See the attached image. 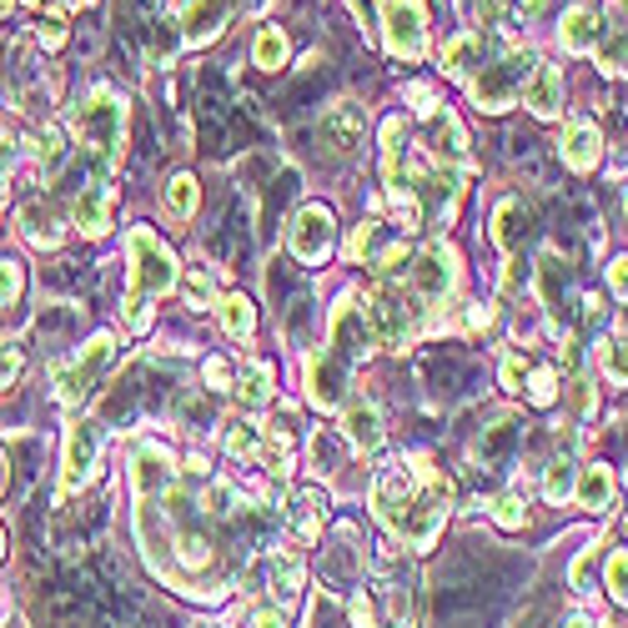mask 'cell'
<instances>
[{
  "instance_id": "obj_13",
  "label": "cell",
  "mask_w": 628,
  "mask_h": 628,
  "mask_svg": "<svg viewBox=\"0 0 628 628\" xmlns=\"http://www.w3.org/2000/svg\"><path fill=\"white\" fill-rule=\"evenodd\" d=\"M558 157L568 171H578V176H589L593 167L603 161V132L593 126V121H568L558 136Z\"/></svg>"
},
{
  "instance_id": "obj_50",
  "label": "cell",
  "mask_w": 628,
  "mask_h": 628,
  "mask_svg": "<svg viewBox=\"0 0 628 628\" xmlns=\"http://www.w3.org/2000/svg\"><path fill=\"white\" fill-rule=\"evenodd\" d=\"M21 372V347H0V387H11Z\"/></svg>"
},
{
  "instance_id": "obj_36",
  "label": "cell",
  "mask_w": 628,
  "mask_h": 628,
  "mask_svg": "<svg viewBox=\"0 0 628 628\" xmlns=\"http://www.w3.org/2000/svg\"><path fill=\"white\" fill-rule=\"evenodd\" d=\"M182 292L192 307H211V301H217V276H211V267H192V272L182 276Z\"/></svg>"
},
{
  "instance_id": "obj_58",
  "label": "cell",
  "mask_w": 628,
  "mask_h": 628,
  "mask_svg": "<svg viewBox=\"0 0 628 628\" xmlns=\"http://www.w3.org/2000/svg\"><path fill=\"white\" fill-rule=\"evenodd\" d=\"M0 618H5V599H0Z\"/></svg>"
},
{
  "instance_id": "obj_1",
  "label": "cell",
  "mask_w": 628,
  "mask_h": 628,
  "mask_svg": "<svg viewBox=\"0 0 628 628\" xmlns=\"http://www.w3.org/2000/svg\"><path fill=\"white\" fill-rule=\"evenodd\" d=\"M447 478L432 472L422 458H393L372 478V508L387 524V533L403 538L407 549H428L447 524Z\"/></svg>"
},
{
  "instance_id": "obj_38",
  "label": "cell",
  "mask_w": 628,
  "mask_h": 628,
  "mask_svg": "<svg viewBox=\"0 0 628 628\" xmlns=\"http://www.w3.org/2000/svg\"><path fill=\"white\" fill-rule=\"evenodd\" d=\"M493 518H497V528L518 533V528H524V518H528L524 493H503V497H493Z\"/></svg>"
},
{
  "instance_id": "obj_41",
  "label": "cell",
  "mask_w": 628,
  "mask_h": 628,
  "mask_svg": "<svg viewBox=\"0 0 628 628\" xmlns=\"http://www.w3.org/2000/svg\"><path fill=\"white\" fill-rule=\"evenodd\" d=\"M176 46H182V30H176V21H157V30H151V61H161V66H167L171 56H176Z\"/></svg>"
},
{
  "instance_id": "obj_28",
  "label": "cell",
  "mask_w": 628,
  "mask_h": 628,
  "mask_svg": "<svg viewBox=\"0 0 628 628\" xmlns=\"http://www.w3.org/2000/svg\"><path fill=\"white\" fill-rule=\"evenodd\" d=\"M297 589H301V558H297V553H276V558H272V593H276V603L287 608V603L297 599Z\"/></svg>"
},
{
  "instance_id": "obj_54",
  "label": "cell",
  "mask_w": 628,
  "mask_h": 628,
  "mask_svg": "<svg viewBox=\"0 0 628 628\" xmlns=\"http://www.w3.org/2000/svg\"><path fill=\"white\" fill-rule=\"evenodd\" d=\"M468 328H472V332H488V328H493V307H472V312H468Z\"/></svg>"
},
{
  "instance_id": "obj_6",
  "label": "cell",
  "mask_w": 628,
  "mask_h": 628,
  "mask_svg": "<svg viewBox=\"0 0 628 628\" xmlns=\"http://www.w3.org/2000/svg\"><path fill=\"white\" fill-rule=\"evenodd\" d=\"M407 282L422 301H447L458 287V251L447 242H428L422 251H412V267H407Z\"/></svg>"
},
{
  "instance_id": "obj_26",
  "label": "cell",
  "mask_w": 628,
  "mask_h": 628,
  "mask_svg": "<svg viewBox=\"0 0 628 628\" xmlns=\"http://www.w3.org/2000/svg\"><path fill=\"white\" fill-rule=\"evenodd\" d=\"M217 322H222L226 337H251V328H257V307H251L247 292H232V297L217 301Z\"/></svg>"
},
{
  "instance_id": "obj_30",
  "label": "cell",
  "mask_w": 628,
  "mask_h": 628,
  "mask_svg": "<svg viewBox=\"0 0 628 628\" xmlns=\"http://www.w3.org/2000/svg\"><path fill=\"white\" fill-rule=\"evenodd\" d=\"M287 36H282V30L276 26H267V30H257V46H251V61H257V66L262 71H282V61H287Z\"/></svg>"
},
{
  "instance_id": "obj_53",
  "label": "cell",
  "mask_w": 628,
  "mask_h": 628,
  "mask_svg": "<svg viewBox=\"0 0 628 628\" xmlns=\"http://www.w3.org/2000/svg\"><path fill=\"white\" fill-rule=\"evenodd\" d=\"M251 628H287V624H282V608H272V603H262V608L251 614Z\"/></svg>"
},
{
  "instance_id": "obj_37",
  "label": "cell",
  "mask_w": 628,
  "mask_h": 628,
  "mask_svg": "<svg viewBox=\"0 0 628 628\" xmlns=\"http://www.w3.org/2000/svg\"><path fill=\"white\" fill-rule=\"evenodd\" d=\"M563 262H558V251H543V262H538V287H543V301H549L553 312H558V292H563Z\"/></svg>"
},
{
  "instance_id": "obj_48",
  "label": "cell",
  "mask_w": 628,
  "mask_h": 628,
  "mask_svg": "<svg viewBox=\"0 0 628 628\" xmlns=\"http://www.w3.org/2000/svg\"><path fill=\"white\" fill-rule=\"evenodd\" d=\"M211 418H217V407H211L207 397H201V403L192 397V403L182 407V422H186V428H201V422H211Z\"/></svg>"
},
{
  "instance_id": "obj_2",
  "label": "cell",
  "mask_w": 628,
  "mask_h": 628,
  "mask_svg": "<svg viewBox=\"0 0 628 628\" xmlns=\"http://www.w3.org/2000/svg\"><path fill=\"white\" fill-rule=\"evenodd\" d=\"M126 251H132V287H126V328L132 332H151V297H167L176 287V257L161 242L151 226H132L126 236Z\"/></svg>"
},
{
  "instance_id": "obj_57",
  "label": "cell",
  "mask_w": 628,
  "mask_h": 628,
  "mask_svg": "<svg viewBox=\"0 0 628 628\" xmlns=\"http://www.w3.org/2000/svg\"><path fill=\"white\" fill-rule=\"evenodd\" d=\"M197 628H226V624H197Z\"/></svg>"
},
{
  "instance_id": "obj_3",
  "label": "cell",
  "mask_w": 628,
  "mask_h": 628,
  "mask_svg": "<svg viewBox=\"0 0 628 628\" xmlns=\"http://www.w3.org/2000/svg\"><path fill=\"white\" fill-rule=\"evenodd\" d=\"M71 126H76L81 146L96 157V167L106 171L121 157V141H126V101H121V91L96 86V91L71 111Z\"/></svg>"
},
{
  "instance_id": "obj_11",
  "label": "cell",
  "mask_w": 628,
  "mask_h": 628,
  "mask_svg": "<svg viewBox=\"0 0 628 628\" xmlns=\"http://www.w3.org/2000/svg\"><path fill=\"white\" fill-rule=\"evenodd\" d=\"M176 488V458L161 443H136L132 453V493L136 497H161Z\"/></svg>"
},
{
  "instance_id": "obj_23",
  "label": "cell",
  "mask_w": 628,
  "mask_h": 628,
  "mask_svg": "<svg viewBox=\"0 0 628 628\" xmlns=\"http://www.w3.org/2000/svg\"><path fill=\"white\" fill-rule=\"evenodd\" d=\"M222 21H226V0H192L182 15V40H192V46L217 40L222 36Z\"/></svg>"
},
{
  "instance_id": "obj_24",
  "label": "cell",
  "mask_w": 628,
  "mask_h": 628,
  "mask_svg": "<svg viewBox=\"0 0 628 628\" xmlns=\"http://www.w3.org/2000/svg\"><path fill=\"white\" fill-rule=\"evenodd\" d=\"M71 217H76V226L86 236H101L106 226H111V192H106L101 182L81 186V197H76V207H71Z\"/></svg>"
},
{
  "instance_id": "obj_27",
  "label": "cell",
  "mask_w": 628,
  "mask_h": 628,
  "mask_svg": "<svg viewBox=\"0 0 628 628\" xmlns=\"http://www.w3.org/2000/svg\"><path fill=\"white\" fill-rule=\"evenodd\" d=\"M272 382H276L272 362H247L242 378H236V397L247 407H262V403H272Z\"/></svg>"
},
{
  "instance_id": "obj_32",
  "label": "cell",
  "mask_w": 628,
  "mask_h": 628,
  "mask_svg": "<svg viewBox=\"0 0 628 628\" xmlns=\"http://www.w3.org/2000/svg\"><path fill=\"white\" fill-rule=\"evenodd\" d=\"M599 367H603V378L618 382V387H628V337H608L599 347Z\"/></svg>"
},
{
  "instance_id": "obj_22",
  "label": "cell",
  "mask_w": 628,
  "mask_h": 628,
  "mask_svg": "<svg viewBox=\"0 0 628 628\" xmlns=\"http://www.w3.org/2000/svg\"><path fill=\"white\" fill-rule=\"evenodd\" d=\"M528 222H533V211L524 207V197L497 201V211H493V242L503 251H518V247H524V236H528Z\"/></svg>"
},
{
  "instance_id": "obj_14",
  "label": "cell",
  "mask_w": 628,
  "mask_h": 628,
  "mask_svg": "<svg viewBox=\"0 0 628 628\" xmlns=\"http://www.w3.org/2000/svg\"><path fill=\"white\" fill-rule=\"evenodd\" d=\"M362 126H367V116L357 101H337L322 111V141H328L337 157H353L357 146H362Z\"/></svg>"
},
{
  "instance_id": "obj_15",
  "label": "cell",
  "mask_w": 628,
  "mask_h": 628,
  "mask_svg": "<svg viewBox=\"0 0 628 628\" xmlns=\"http://www.w3.org/2000/svg\"><path fill=\"white\" fill-rule=\"evenodd\" d=\"M342 387H347V362L332 357L328 347L307 362V403L317 407H337L342 403Z\"/></svg>"
},
{
  "instance_id": "obj_45",
  "label": "cell",
  "mask_w": 628,
  "mask_h": 628,
  "mask_svg": "<svg viewBox=\"0 0 628 628\" xmlns=\"http://www.w3.org/2000/svg\"><path fill=\"white\" fill-rule=\"evenodd\" d=\"M40 46H46V51L66 46V15H61V11H51L46 21H40Z\"/></svg>"
},
{
  "instance_id": "obj_33",
  "label": "cell",
  "mask_w": 628,
  "mask_h": 628,
  "mask_svg": "<svg viewBox=\"0 0 628 628\" xmlns=\"http://www.w3.org/2000/svg\"><path fill=\"white\" fill-rule=\"evenodd\" d=\"M226 453L232 458H257L262 453V428L257 422H232L226 428Z\"/></svg>"
},
{
  "instance_id": "obj_39",
  "label": "cell",
  "mask_w": 628,
  "mask_h": 628,
  "mask_svg": "<svg viewBox=\"0 0 628 628\" xmlns=\"http://www.w3.org/2000/svg\"><path fill=\"white\" fill-rule=\"evenodd\" d=\"M528 403H533V407L558 403V372H553V367H538L533 378H528Z\"/></svg>"
},
{
  "instance_id": "obj_47",
  "label": "cell",
  "mask_w": 628,
  "mask_h": 628,
  "mask_svg": "<svg viewBox=\"0 0 628 628\" xmlns=\"http://www.w3.org/2000/svg\"><path fill=\"white\" fill-rule=\"evenodd\" d=\"M201 378H207L217 393H226V387H232V362H226V357H211V362L201 367Z\"/></svg>"
},
{
  "instance_id": "obj_60",
  "label": "cell",
  "mask_w": 628,
  "mask_h": 628,
  "mask_svg": "<svg viewBox=\"0 0 628 628\" xmlns=\"http://www.w3.org/2000/svg\"><path fill=\"white\" fill-rule=\"evenodd\" d=\"M382 5H387V0H382Z\"/></svg>"
},
{
  "instance_id": "obj_8",
  "label": "cell",
  "mask_w": 628,
  "mask_h": 628,
  "mask_svg": "<svg viewBox=\"0 0 628 628\" xmlns=\"http://www.w3.org/2000/svg\"><path fill=\"white\" fill-rule=\"evenodd\" d=\"M382 40L397 61H422L428 56V21L422 0H387L382 5Z\"/></svg>"
},
{
  "instance_id": "obj_10",
  "label": "cell",
  "mask_w": 628,
  "mask_h": 628,
  "mask_svg": "<svg viewBox=\"0 0 628 628\" xmlns=\"http://www.w3.org/2000/svg\"><path fill=\"white\" fill-rule=\"evenodd\" d=\"M418 307L403 297L397 287H382L378 297H372V307H367V322H372V332H378L382 347H393V353H403L407 342H412V332H418Z\"/></svg>"
},
{
  "instance_id": "obj_17",
  "label": "cell",
  "mask_w": 628,
  "mask_h": 628,
  "mask_svg": "<svg viewBox=\"0 0 628 628\" xmlns=\"http://www.w3.org/2000/svg\"><path fill=\"white\" fill-rule=\"evenodd\" d=\"M483 61H488V40H483V30H463V36H453L443 46V71L453 81H472L478 71H483Z\"/></svg>"
},
{
  "instance_id": "obj_7",
  "label": "cell",
  "mask_w": 628,
  "mask_h": 628,
  "mask_svg": "<svg viewBox=\"0 0 628 628\" xmlns=\"http://www.w3.org/2000/svg\"><path fill=\"white\" fill-rule=\"evenodd\" d=\"M111 353H116V337L111 332H96L86 347H81L76 362H66L61 372H56V387H61V403L76 407L86 403V397L96 393V378L106 372V362H111Z\"/></svg>"
},
{
  "instance_id": "obj_46",
  "label": "cell",
  "mask_w": 628,
  "mask_h": 628,
  "mask_svg": "<svg viewBox=\"0 0 628 628\" xmlns=\"http://www.w3.org/2000/svg\"><path fill=\"white\" fill-rule=\"evenodd\" d=\"M372 236H378L372 222H362L353 236H347V257H353V262H367V257H372Z\"/></svg>"
},
{
  "instance_id": "obj_20",
  "label": "cell",
  "mask_w": 628,
  "mask_h": 628,
  "mask_svg": "<svg viewBox=\"0 0 628 628\" xmlns=\"http://www.w3.org/2000/svg\"><path fill=\"white\" fill-rule=\"evenodd\" d=\"M524 106L533 111L538 121L558 116V111H563V76H558V66H543V61H538L533 81L524 86Z\"/></svg>"
},
{
  "instance_id": "obj_12",
  "label": "cell",
  "mask_w": 628,
  "mask_h": 628,
  "mask_svg": "<svg viewBox=\"0 0 628 628\" xmlns=\"http://www.w3.org/2000/svg\"><path fill=\"white\" fill-rule=\"evenodd\" d=\"M96 463H101V432L96 422H71L66 428V463H61V478L66 488H86L96 478Z\"/></svg>"
},
{
  "instance_id": "obj_18",
  "label": "cell",
  "mask_w": 628,
  "mask_h": 628,
  "mask_svg": "<svg viewBox=\"0 0 628 628\" xmlns=\"http://www.w3.org/2000/svg\"><path fill=\"white\" fill-rule=\"evenodd\" d=\"M574 497L583 513H608L618 497V483H614V468L608 463H589V468H578V483H574Z\"/></svg>"
},
{
  "instance_id": "obj_35",
  "label": "cell",
  "mask_w": 628,
  "mask_h": 628,
  "mask_svg": "<svg viewBox=\"0 0 628 628\" xmlns=\"http://www.w3.org/2000/svg\"><path fill=\"white\" fill-rule=\"evenodd\" d=\"M197 197H201V186H197V176H171V186H167V207L176 211V217H192L197 211Z\"/></svg>"
},
{
  "instance_id": "obj_21",
  "label": "cell",
  "mask_w": 628,
  "mask_h": 628,
  "mask_svg": "<svg viewBox=\"0 0 628 628\" xmlns=\"http://www.w3.org/2000/svg\"><path fill=\"white\" fill-rule=\"evenodd\" d=\"M342 438H347L357 453H378L382 447V412L372 403H347V412H342Z\"/></svg>"
},
{
  "instance_id": "obj_44",
  "label": "cell",
  "mask_w": 628,
  "mask_h": 628,
  "mask_svg": "<svg viewBox=\"0 0 628 628\" xmlns=\"http://www.w3.org/2000/svg\"><path fill=\"white\" fill-rule=\"evenodd\" d=\"M599 61H603L608 71H624V66H628V30H618L608 46H599Z\"/></svg>"
},
{
  "instance_id": "obj_5",
  "label": "cell",
  "mask_w": 628,
  "mask_h": 628,
  "mask_svg": "<svg viewBox=\"0 0 628 628\" xmlns=\"http://www.w3.org/2000/svg\"><path fill=\"white\" fill-rule=\"evenodd\" d=\"M287 247H292V257L307 262V267L328 262L332 247H337V217H332V207L307 201V207L292 217V226H287Z\"/></svg>"
},
{
  "instance_id": "obj_25",
  "label": "cell",
  "mask_w": 628,
  "mask_h": 628,
  "mask_svg": "<svg viewBox=\"0 0 628 628\" xmlns=\"http://www.w3.org/2000/svg\"><path fill=\"white\" fill-rule=\"evenodd\" d=\"M21 232H26L30 247H61V222H56V211L51 207H40V201H26L21 207Z\"/></svg>"
},
{
  "instance_id": "obj_42",
  "label": "cell",
  "mask_w": 628,
  "mask_h": 628,
  "mask_svg": "<svg viewBox=\"0 0 628 628\" xmlns=\"http://www.w3.org/2000/svg\"><path fill=\"white\" fill-rule=\"evenodd\" d=\"M599 558H603V543H593V549L568 568V583H574L578 593H593V568H599Z\"/></svg>"
},
{
  "instance_id": "obj_40",
  "label": "cell",
  "mask_w": 628,
  "mask_h": 628,
  "mask_svg": "<svg viewBox=\"0 0 628 628\" xmlns=\"http://www.w3.org/2000/svg\"><path fill=\"white\" fill-rule=\"evenodd\" d=\"M21 292H26V272H21V262L0 257V307H15Z\"/></svg>"
},
{
  "instance_id": "obj_55",
  "label": "cell",
  "mask_w": 628,
  "mask_h": 628,
  "mask_svg": "<svg viewBox=\"0 0 628 628\" xmlns=\"http://www.w3.org/2000/svg\"><path fill=\"white\" fill-rule=\"evenodd\" d=\"M5 157L11 151H5V136H0V201H5Z\"/></svg>"
},
{
  "instance_id": "obj_9",
  "label": "cell",
  "mask_w": 628,
  "mask_h": 628,
  "mask_svg": "<svg viewBox=\"0 0 628 628\" xmlns=\"http://www.w3.org/2000/svg\"><path fill=\"white\" fill-rule=\"evenodd\" d=\"M372 347H378V332H372L367 312L357 307L353 297H342L337 312H332V322H328V353L342 357V362L353 367V362H362Z\"/></svg>"
},
{
  "instance_id": "obj_51",
  "label": "cell",
  "mask_w": 628,
  "mask_h": 628,
  "mask_svg": "<svg viewBox=\"0 0 628 628\" xmlns=\"http://www.w3.org/2000/svg\"><path fill=\"white\" fill-rule=\"evenodd\" d=\"M608 287H614V297H628V257L608 267Z\"/></svg>"
},
{
  "instance_id": "obj_52",
  "label": "cell",
  "mask_w": 628,
  "mask_h": 628,
  "mask_svg": "<svg viewBox=\"0 0 628 628\" xmlns=\"http://www.w3.org/2000/svg\"><path fill=\"white\" fill-rule=\"evenodd\" d=\"M524 282H528V262H518V257H513L508 272H503V292H518Z\"/></svg>"
},
{
  "instance_id": "obj_4",
  "label": "cell",
  "mask_w": 628,
  "mask_h": 628,
  "mask_svg": "<svg viewBox=\"0 0 628 628\" xmlns=\"http://www.w3.org/2000/svg\"><path fill=\"white\" fill-rule=\"evenodd\" d=\"M533 71H538L533 51H503L497 61H488V66L468 81L478 111H493V116H497V111H508V106L524 96L528 81H533Z\"/></svg>"
},
{
  "instance_id": "obj_16",
  "label": "cell",
  "mask_w": 628,
  "mask_h": 628,
  "mask_svg": "<svg viewBox=\"0 0 628 628\" xmlns=\"http://www.w3.org/2000/svg\"><path fill=\"white\" fill-rule=\"evenodd\" d=\"M558 40H563V51H574V56H589L603 46V15L593 11V5H568L563 11V26H558Z\"/></svg>"
},
{
  "instance_id": "obj_31",
  "label": "cell",
  "mask_w": 628,
  "mask_h": 628,
  "mask_svg": "<svg viewBox=\"0 0 628 628\" xmlns=\"http://www.w3.org/2000/svg\"><path fill=\"white\" fill-rule=\"evenodd\" d=\"M574 483H578L574 458H553L549 472H543V497H549V503H563V497H574Z\"/></svg>"
},
{
  "instance_id": "obj_19",
  "label": "cell",
  "mask_w": 628,
  "mask_h": 628,
  "mask_svg": "<svg viewBox=\"0 0 628 628\" xmlns=\"http://www.w3.org/2000/svg\"><path fill=\"white\" fill-rule=\"evenodd\" d=\"M287 524L301 543H317V538H322V524H328V493H322V488H301L287 508Z\"/></svg>"
},
{
  "instance_id": "obj_43",
  "label": "cell",
  "mask_w": 628,
  "mask_h": 628,
  "mask_svg": "<svg viewBox=\"0 0 628 628\" xmlns=\"http://www.w3.org/2000/svg\"><path fill=\"white\" fill-rule=\"evenodd\" d=\"M407 267H412V251H407L403 242H393L387 251H378V276H387V282H393V276H403Z\"/></svg>"
},
{
  "instance_id": "obj_34",
  "label": "cell",
  "mask_w": 628,
  "mask_h": 628,
  "mask_svg": "<svg viewBox=\"0 0 628 628\" xmlns=\"http://www.w3.org/2000/svg\"><path fill=\"white\" fill-rule=\"evenodd\" d=\"M603 589H608V599L624 603L628 608V549L608 553V563H603Z\"/></svg>"
},
{
  "instance_id": "obj_49",
  "label": "cell",
  "mask_w": 628,
  "mask_h": 628,
  "mask_svg": "<svg viewBox=\"0 0 628 628\" xmlns=\"http://www.w3.org/2000/svg\"><path fill=\"white\" fill-rule=\"evenodd\" d=\"M503 387H508V393H524V357L518 353L503 357Z\"/></svg>"
},
{
  "instance_id": "obj_29",
  "label": "cell",
  "mask_w": 628,
  "mask_h": 628,
  "mask_svg": "<svg viewBox=\"0 0 628 628\" xmlns=\"http://www.w3.org/2000/svg\"><path fill=\"white\" fill-rule=\"evenodd\" d=\"M432 126H438V157H447V161H468V141H463V126H458V116H453V111H438V116H432Z\"/></svg>"
},
{
  "instance_id": "obj_56",
  "label": "cell",
  "mask_w": 628,
  "mask_h": 628,
  "mask_svg": "<svg viewBox=\"0 0 628 628\" xmlns=\"http://www.w3.org/2000/svg\"><path fill=\"white\" fill-rule=\"evenodd\" d=\"M0 488H5V458H0Z\"/></svg>"
},
{
  "instance_id": "obj_59",
  "label": "cell",
  "mask_w": 628,
  "mask_h": 628,
  "mask_svg": "<svg viewBox=\"0 0 628 628\" xmlns=\"http://www.w3.org/2000/svg\"><path fill=\"white\" fill-rule=\"evenodd\" d=\"M26 5H40V0H26Z\"/></svg>"
}]
</instances>
